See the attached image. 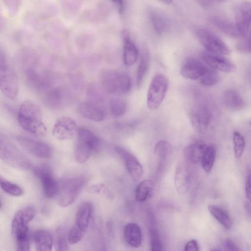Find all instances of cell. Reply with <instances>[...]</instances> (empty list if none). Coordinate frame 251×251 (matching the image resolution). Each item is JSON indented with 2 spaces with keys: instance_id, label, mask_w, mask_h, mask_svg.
<instances>
[{
  "instance_id": "cell-1",
  "label": "cell",
  "mask_w": 251,
  "mask_h": 251,
  "mask_svg": "<svg viewBox=\"0 0 251 251\" xmlns=\"http://www.w3.org/2000/svg\"><path fill=\"white\" fill-rule=\"evenodd\" d=\"M39 106L31 100H26L21 105L18 114V122L25 130L37 137H44L47 128L41 120Z\"/></svg>"
},
{
  "instance_id": "cell-2",
  "label": "cell",
  "mask_w": 251,
  "mask_h": 251,
  "mask_svg": "<svg viewBox=\"0 0 251 251\" xmlns=\"http://www.w3.org/2000/svg\"><path fill=\"white\" fill-rule=\"evenodd\" d=\"M77 141L75 150L76 161L82 163L86 162L93 154L99 151L100 141L91 130L84 128H77Z\"/></svg>"
},
{
  "instance_id": "cell-3",
  "label": "cell",
  "mask_w": 251,
  "mask_h": 251,
  "mask_svg": "<svg viewBox=\"0 0 251 251\" xmlns=\"http://www.w3.org/2000/svg\"><path fill=\"white\" fill-rule=\"evenodd\" d=\"M100 78L103 89L107 93L125 95L130 90V78L124 73L113 70L103 69L100 71Z\"/></svg>"
},
{
  "instance_id": "cell-4",
  "label": "cell",
  "mask_w": 251,
  "mask_h": 251,
  "mask_svg": "<svg viewBox=\"0 0 251 251\" xmlns=\"http://www.w3.org/2000/svg\"><path fill=\"white\" fill-rule=\"evenodd\" d=\"M0 90L10 100L16 98L19 90L15 72L7 56L1 50H0Z\"/></svg>"
},
{
  "instance_id": "cell-5",
  "label": "cell",
  "mask_w": 251,
  "mask_h": 251,
  "mask_svg": "<svg viewBox=\"0 0 251 251\" xmlns=\"http://www.w3.org/2000/svg\"><path fill=\"white\" fill-rule=\"evenodd\" d=\"M168 87V80L164 75L157 74L153 77L147 96V104L149 109L154 110L159 107L165 97Z\"/></svg>"
},
{
  "instance_id": "cell-6",
  "label": "cell",
  "mask_w": 251,
  "mask_h": 251,
  "mask_svg": "<svg viewBox=\"0 0 251 251\" xmlns=\"http://www.w3.org/2000/svg\"><path fill=\"white\" fill-rule=\"evenodd\" d=\"M83 177H78L69 179L62 185L59 184L58 194V203L63 207L72 204L79 197L85 184Z\"/></svg>"
},
{
  "instance_id": "cell-7",
  "label": "cell",
  "mask_w": 251,
  "mask_h": 251,
  "mask_svg": "<svg viewBox=\"0 0 251 251\" xmlns=\"http://www.w3.org/2000/svg\"><path fill=\"white\" fill-rule=\"evenodd\" d=\"M0 159L13 167L27 170L30 167L28 159L16 147L0 139Z\"/></svg>"
},
{
  "instance_id": "cell-8",
  "label": "cell",
  "mask_w": 251,
  "mask_h": 251,
  "mask_svg": "<svg viewBox=\"0 0 251 251\" xmlns=\"http://www.w3.org/2000/svg\"><path fill=\"white\" fill-rule=\"evenodd\" d=\"M197 37L208 52L216 54H228L231 50L228 46L214 32L206 28L197 30Z\"/></svg>"
},
{
  "instance_id": "cell-9",
  "label": "cell",
  "mask_w": 251,
  "mask_h": 251,
  "mask_svg": "<svg viewBox=\"0 0 251 251\" xmlns=\"http://www.w3.org/2000/svg\"><path fill=\"white\" fill-rule=\"evenodd\" d=\"M33 172L39 178L44 194L47 198L50 199L57 194L59 183L53 177L51 169L48 165L35 166L33 168Z\"/></svg>"
},
{
  "instance_id": "cell-10",
  "label": "cell",
  "mask_w": 251,
  "mask_h": 251,
  "mask_svg": "<svg viewBox=\"0 0 251 251\" xmlns=\"http://www.w3.org/2000/svg\"><path fill=\"white\" fill-rule=\"evenodd\" d=\"M35 215V209L31 206L24 208L16 213L12 223V233L16 240L28 236L27 224Z\"/></svg>"
},
{
  "instance_id": "cell-11",
  "label": "cell",
  "mask_w": 251,
  "mask_h": 251,
  "mask_svg": "<svg viewBox=\"0 0 251 251\" xmlns=\"http://www.w3.org/2000/svg\"><path fill=\"white\" fill-rule=\"evenodd\" d=\"M198 100L192 110L190 119L194 128L200 132H204L210 122L211 112L205 99L202 98Z\"/></svg>"
},
{
  "instance_id": "cell-12",
  "label": "cell",
  "mask_w": 251,
  "mask_h": 251,
  "mask_svg": "<svg viewBox=\"0 0 251 251\" xmlns=\"http://www.w3.org/2000/svg\"><path fill=\"white\" fill-rule=\"evenodd\" d=\"M251 4L249 1L240 3L235 9V25L240 35L250 37Z\"/></svg>"
},
{
  "instance_id": "cell-13",
  "label": "cell",
  "mask_w": 251,
  "mask_h": 251,
  "mask_svg": "<svg viewBox=\"0 0 251 251\" xmlns=\"http://www.w3.org/2000/svg\"><path fill=\"white\" fill-rule=\"evenodd\" d=\"M18 140L25 150L35 156L46 159L52 156L51 148L44 142L25 137H19Z\"/></svg>"
},
{
  "instance_id": "cell-14",
  "label": "cell",
  "mask_w": 251,
  "mask_h": 251,
  "mask_svg": "<svg viewBox=\"0 0 251 251\" xmlns=\"http://www.w3.org/2000/svg\"><path fill=\"white\" fill-rule=\"evenodd\" d=\"M76 130L77 125L74 120L68 116H62L56 121L52 133L59 140H69L73 137Z\"/></svg>"
},
{
  "instance_id": "cell-15",
  "label": "cell",
  "mask_w": 251,
  "mask_h": 251,
  "mask_svg": "<svg viewBox=\"0 0 251 251\" xmlns=\"http://www.w3.org/2000/svg\"><path fill=\"white\" fill-rule=\"evenodd\" d=\"M211 69L206 64L199 60L191 58L183 63L180 73L184 77L190 79H200Z\"/></svg>"
},
{
  "instance_id": "cell-16",
  "label": "cell",
  "mask_w": 251,
  "mask_h": 251,
  "mask_svg": "<svg viewBox=\"0 0 251 251\" xmlns=\"http://www.w3.org/2000/svg\"><path fill=\"white\" fill-rule=\"evenodd\" d=\"M201 57L205 64L214 70L232 73L236 70V66L234 64L218 54L203 51Z\"/></svg>"
},
{
  "instance_id": "cell-17",
  "label": "cell",
  "mask_w": 251,
  "mask_h": 251,
  "mask_svg": "<svg viewBox=\"0 0 251 251\" xmlns=\"http://www.w3.org/2000/svg\"><path fill=\"white\" fill-rule=\"evenodd\" d=\"M116 151L124 160L127 171L132 179L138 181L142 177L144 169L136 157L126 149L117 147Z\"/></svg>"
},
{
  "instance_id": "cell-18",
  "label": "cell",
  "mask_w": 251,
  "mask_h": 251,
  "mask_svg": "<svg viewBox=\"0 0 251 251\" xmlns=\"http://www.w3.org/2000/svg\"><path fill=\"white\" fill-rule=\"evenodd\" d=\"M174 183L177 191L181 194L186 193L191 183V173L187 165L179 163L176 170Z\"/></svg>"
},
{
  "instance_id": "cell-19",
  "label": "cell",
  "mask_w": 251,
  "mask_h": 251,
  "mask_svg": "<svg viewBox=\"0 0 251 251\" xmlns=\"http://www.w3.org/2000/svg\"><path fill=\"white\" fill-rule=\"evenodd\" d=\"M122 36L124 42L123 60L127 66L133 65L138 57V50L133 41L131 40L129 34L126 29H124L122 32Z\"/></svg>"
},
{
  "instance_id": "cell-20",
  "label": "cell",
  "mask_w": 251,
  "mask_h": 251,
  "mask_svg": "<svg viewBox=\"0 0 251 251\" xmlns=\"http://www.w3.org/2000/svg\"><path fill=\"white\" fill-rule=\"evenodd\" d=\"M78 110L83 117L96 122L102 121L104 112L102 108L94 102L82 101L78 105Z\"/></svg>"
},
{
  "instance_id": "cell-21",
  "label": "cell",
  "mask_w": 251,
  "mask_h": 251,
  "mask_svg": "<svg viewBox=\"0 0 251 251\" xmlns=\"http://www.w3.org/2000/svg\"><path fill=\"white\" fill-rule=\"evenodd\" d=\"M93 211V204L89 201L82 202L77 210L75 225L85 232L88 228Z\"/></svg>"
},
{
  "instance_id": "cell-22",
  "label": "cell",
  "mask_w": 251,
  "mask_h": 251,
  "mask_svg": "<svg viewBox=\"0 0 251 251\" xmlns=\"http://www.w3.org/2000/svg\"><path fill=\"white\" fill-rule=\"evenodd\" d=\"M124 237L129 245L138 248L142 243V233L140 226L134 223L126 224L124 229Z\"/></svg>"
},
{
  "instance_id": "cell-23",
  "label": "cell",
  "mask_w": 251,
  "mask_h": 251,
  "mask_svg": "<svg viewBox=\"0 0 251 251\" xmlns=\"http://www.w3.org/2000/svg\"><path fill=\"white\" fill-rule=\"evenodd\" d=\"M33 239L35 244L36 251H52L53 239L49 231L37 230L33 233Z\"/></svg>"
},
{
  "instance_id": "cell-24",
  "label": "cell",
  "mask_w": 251,
  "mask_h": 251,
  "mask_svg": "<svg viewBox=\"0 0 251 251\" xmlns=\"http://www.w3.org/2000/svg\"><path fill=\"white\" fill-rule=\"evenodd\" d=\"M150 17L152 26L157 34L160 35L167 31L169 27V20L162 12L152 10Z\"/></svg>"
},
{
  "instance_id": "cell-25",
  "label": "cell",
  "mask_w": 251,
  "mask_h": 251,
  "mask_svg": "<svg viewBox=\"0 0 251 251\" xmlns=\"http://www.w3.org/2000/svg\"><path fill=\"white\" fill-rule=\"evenodd\" d=\"M206 146L201 143H196L189 145L184 150V157L191 162L201 163Z\"/></svg>"
},
{
  "instance_id": "cell-26",
  "label": "cell",
  "mask_w": 251,
  "mask_h": 251,
  "mask_svg": "<svg viewBox=\"0 0 251 251\" xmlns=\"http://www.w3.org/2000/svg\"><path fill=\"white\" fill-rule=\"evenodd\" d=\"M150 64V54L147 48H144L140 56L139 63L136 73V84L140 87L148 72Z\"/></svg>"
},
{
  "instance_id": "cell-27",
  "label": "cell",
  "mask_w": 251,
  "mask_h": 251,
  "mask_svg": "<svg viewBox=\"0 0 251 251\" xmlns=\"http://www.w3.org/2000/svg\"><path fill=\"white\" fill-rule=\"evenodd\" d=\"M224 100L227 107L234 110H240L243 108L245 104L241 96L232 89H228L225 92Z\"/></svg>"
},
{
  "instance_id": "cell-28",
  "label": "cell",
  "mask_w": 251,
  "mask_h": 251,
  "mask_svg": "<svg viewBox=\"0 0 251 251\" xmlns=\"http://www.w3.org/2000/svg\"><path fill=\"white\" fill-rule=\"evenodd\" d=\"M208 209L210 214L225 228L228 229L231 227L232 225L231 218L223 209L215 205H209Z\"/></svg>"
},
{
  "instance_id": "cell-29",
  "label": "cell",
  "mask_w": 251,
  "mask_h": 251,
  "mask_svg": "<svg viewBox=\"0 0 251 251\" xmlns=\"http://www.w3.org/2000/svg\"><path fill=\"white\" fill-rule=\"evenodd\" d=\"M68 90L62 87L50 90L47 94V102L53 106L60 105L69 95Z\"/></svg>"
},
{
  "instance_id": "cell-30",
  "label": "cell",
  "mask_w": 251,
  "mask_h": 251,
  "mask_svg": "<svg viewBox=\"0 0 251 251\" xmlns=\"http://www.w3.org/2000/svg\"><path fill=\"white\" fill-rule=\"evenodd\" d=\"M212 22L221 30L229 36L235 37L240 36L235 25L226 19L220 17H214L212 18Z\"/></svg>"
},
{
  "instance_id": "cell-31",
  "label": "cell",
  "mask_w": 251,
  "mask_h": 251,
  "mask_svg": "<svg viewBox=\"0 0 251 251\" xmlns=\"http://www.w3.org/2000/svg\"><path fill=\"white\" fill-rule=\"evenodd\" d=\"M152 191V184L151 180L145 179L141 181L135 189V198L137 201H145L151 196Z\"/></svg>"
},
{
  "instance_id": "cell-32",
  "label": "cell",
  "mask_w": 251,
  "mask_h": 251,
  "mask_svg": "<svg viewBox=\"0 0 251 251\" xmlns=\"http://www.w3.org/2000/svg\"><path fill=\"white\" fill-rule=\"evenodd\" d=\"M216 151L215 148L212 146H206L204 151L201 164L203 170L206 172H209L215 161Z\"/></svg>"
},
{
  "instance_id": "cell-33",
  "label": "cell",
  "mask_w": 251,
  "mask_h": 251,
  "mask_svg": "<svg viewBox=\"0 0 251 251\" xmlns=\"http://www.w3.org/2000/svg\"><path fill=\"white\" fill-rule=\"evenodd\" d=\"M0 187L10 195L19 197L23 195V189L18 185L13 183L0 175Z\"/></svg>"
},
{
  "instance_id": "cell-34",
  "label": "cell",
  "mask_w": 251,
  "mask_h": 251,
  "mask_svg": "<svg viewBox=\"0 0 251 251\" xmlns=\"http://www.w3.org/2000/svg\"><path fill=\"white\" fill-rule=\"evenodd\" d=\"M111 114L116 117L123 115L126 111V103L125 100L119 98H114L109 102Z\"/></svg>"
},
{
  "instance_id": "cell-35",
  "label": "cell",
  "mask_w": 251,
  "mask_h": 251,
  "mask_svg": "<svg viewBox=\"0 0 251 251\" xmlns=\"http://www.w3.org/2000/svg\"><path fill=\"white\" fill-rule=\"evenodd\" d=\"M233 151L235 156L240 158L243 153L245 146L244 137L238 131H234L233 134Z\"/></svg>"
},
{
  "instance_id": "cell-36",
  "label": "cell",
  "mask_w": 251,
  "mask_h": 251,
  "mask_svg": "<svg viewBox=\"0 0 251 251\" xmlns=\"http://www.w3.org/2000/svg\"><path fill=\"white\" fill-rule=\"evenodd\" d=\"M84 233L85 232L75 225L68 233L67 237L68 243L71 245L78 243L83 238Z\"/></svg>"
},
{
  "instance_id": "cell-37",
  "label": "cell",
  "mask_w": 251,
  "mask_h": 251,
  "mask_svg": "<svg viewBox=\"0 0 251 251\" xmlns=\"http://www.w3.org/2000/svg\"><path fill=\"white\" fill-rule=\"evenodd\" d=\"M54 247L55 251H68L67 242L61 229L59 228L56 231Z\"/></svg>"
},
{
  "instance_id": "cell-38",
  "label": "cell",
  "mask_w": 251,
  "mask_h": 251,
  "mask_svg": "<svg viewBox=\"0 0 251 251\" xmlns=\"http://www.w3.org/2000/svg\"><path fill=\"white\" fill-rule=\"evenodd\" d=\"M219 80L218 73L211 68L210 71L200 79V82L205 86H211L217 83Z\"/></svg>"
},
{
  "instance_id": "cell-39",
  "label": "cell",
  "mask_w": 251,
  "mask_h": 251,
  "mask_svg": "<svg viewBox=\"0 0 251 251\" xmlns=\"http://www.w3.org/2000/svg\"><path fill=\"white\" fill-rule=\"evenodd\" d=\"M171 151V145L164 140L157 143L154 149V153L160 157H165Z\"/></svg>"
},
{
  "instance_id": "cell-40",
  "label": "cell",
  "mask_w": 251,
  "mask_h": 251,
  "mask_svg": "<svg viewBox=\"0 0 251 251\" xmlns=\"http://www.w3.org/2000/svg\"><path fill=\"white\" fill-rule=\"evenodd\" d=\"M151 251H162V245L156 231L151 229L150 232Z\"/></svg>"
},
{
  "instance_id": "cell-41",
  "label": "cell",
  "mask_w": 251,
  "mask_h": 251,
  "mask_svg": "<svg viewBox=\"0 0 251 251\" xmlns=\"http://www.w3.org/2000/svg\"><path fill=\"white\" fill-rule=\"evenodd\" d=\"M17 251H30V243L28 237L18 239Z\"/></svg>"
},
{
  "instance_id": "cell-42",
  "label": "cell",
  "mask_w": 251,
  "mask_h": 251,
  "mask_svg": "<svg viewBox=\"0 0 251 251\" xmlns=\"http://www.w3.org/2000/svg\"><path fill=\"white\" fill-rule=\"evenodd\" d=\"M250 37H243L237 45L238 50L246 52H250Z\"/></svg>"
},
{
  "instance_id": "cell-43",
  "label": "cell",
  "mask_w": 251,
  "mask_h": 251,
  "mask_svg": "<svg viewBox=\"0 0 251 251\" xmlns=\"http://www.w3.org/2000/svg\"><path fill=\"white\" fill-rule=\"evenodd\" d=\"M224 249L225 251H242L239 247L229 239L224 241Z\"/></svg>"
},
{
  "instance_id": "cell-44",
  "label": "cell",
  "mask_w": 251,
  "mask_h": 251,
  "mask_svg": "<svg viewBox=\"0 0 251 251\" xmlns=\"http://www.w3.org/2000/svg\"><path fill=\"white\" fill-rule=\"evenodd\" d=\"M200 246L198 241L196 240H191L188 242L184 248V251H199Z\"/></svg>"
},
{
  "instance_id": "cell-45",
  "label": "cell",
  "mask_w": 251,
  "mask_h": 251,
  "mask_svg": "<svg viewBox=\"0 0 251 251\" xmlns=\"http://www.w3.org/2000/svg\"><path fill=\"white\" fill-rule=\"evenodd\" d=\"M112 2L116 8L119 14L120 15L123 14L126 8L125 1L121 0H116L112 1Z\"/></svg>"
},
{
  "instance_id": "cell-46",
  "label": "cell",
  "mask_w": 251,
  "mask_h": 251,
  "mask_svg": "<svg viewBox=\"0 0 251 251\" xmlns=\"http://www.w3.org/2000/svg\"><path fill=\"white\" fill-rule=\"evenodd\" d=\"M251 181L250 173L247 176L245 183V194L246 198L250 201L251 197Z\"/></svg>"
},
{
  "instance_id": "cell-47",
  "label": "cell",
  "mask_w": 251,
  "mask_h": 251,
  "mask_svg": "<svg viewBox=\"0 0 251 251\" xmlns=\"http://www.w3.org/2000/svg\"><path fill=\"white\" fill-rule=\"evenodd\" d=\"M102 187V186H101L100 185L98 186H92L89 189V191L91 193H98L100 192V190L101 189Z\"/></svg>"
},
{
  "instance_id": "cell-48",
  "label": "cell",
  "mask_w": 251,
  "mask_h": 251,
  "mask_svg": "<svg viewBox=\"0 0 251 251\" xmlns=\"http://www.w3.org/2000/svg\"><path fill=\"white\" fill-rule=\"evenodd\" d=\"M163 2L164 3H166L167 4H170V3H171L172 2V1L171 0H165V1H163Z\"/></svg>"
},
{
  "instance_id": "cell-49",
  "label": "cell",
  "mask_w": 251,
  "mask_h": 251,
  "mask_svg": "<svg viewBox=\"0 0 251 251\" xmlns=\"http://www.w3.org/2000/svg\"><path fill=\"white\" fill-rule=\"evenodd\" d=\"M100 251H107V250L104 247H102L101 248Z\"/></svg>"
},
{
  "instance_id": "cell-50",
  "label": "cell",
  "mask_w": 251,
  "mask_h": 251,
  "mask_svg": "<svg viewBox=\"0 0 251 251\" xmlns=\"http://www.w3.org/2000/svg\"><path fill=\"white\" fill-rule=\"evenodd\" d=\"M210 251H218L216 249H212Z\"/></svg>"
},
{
  "instance_id": "cell-51",
  "label": "cell",
  "mask_w": 251,
  "mask_h": 251,
  "mask_svg": "<svg viewBox=\"0 0 251 251\" xmlns=\"http://www.w3.org/2000/svg\"><path fill=\"white\" fill-rule=\"evenodd\" d=\"M1 202L0 201V208L1 207Z\"/></svg>"
}]
</instances>
